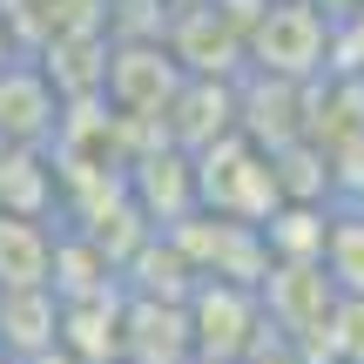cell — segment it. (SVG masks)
<instances>
[{"label":"cell","mask_w":364,"mask_h":364,"mask_svg":"<svg viewBox=\"0 0 364 364\" xmlns=\"http://www.w3.org/2000/svg\"><path fill=\"white\" fill-rule=\"evenodd\" d=\"M189 331H196V358L243 364L257 344H270V317H263L257 284H236V277H196V290H189Z\"/></svg>","instance_id":"6da1fadb"},{"label":"cell","mask_w":364,"mask_h":364,"mask_svg":"<svg viewBox=\"0 0 364 364\" xmlns=\"http://www.w3.org/2000/svg\"><path fill=\"white\" fill-rule=\"evenodd\" d=\"M324 48H331V21L317 0H270L257 14V27L243 34V54L263 68L270 81H304L324 68Z\"/></svg>","instance_id":"7a4b0ae2"},{"label":"cell","mask_w":364,"mask_h":364,"mask_svg":"<svg viewBox=\"0 0 364 364\" xmlns=\"http://www.w3.org/2000/svg\"><path fill=\"white\" fill-rule=\"evenodd\" d=\"M257 297H263V317H270V331H284L290 344L317 338L331 317V304L344 297L338 284H331L324 263H290V257H270V270L257 277Z\"/></svg>","instance_id":"3957f363"},{"label":"cell","mask_w":364,"mask_h":364,"mask_svg":"<svg viewBox=\"0 0 364 364\" xmlns=\"http://www.w3.org/2000/svg\"><path fill=\"white\" fill-rule=\"evenodd\" d=\"M102 95L108 108H122V115H162V108L182 95V61L162 48H149V41H122V48H108V75H102Z\"/></svg>","instance_id":"277c9868"},{"label":"cell","mask_w":364,"mask_h":364,"mask_svg":"<svg viewBox=\"0 0 364 364\" xmlns=\"http://www.w3.org/2000/svg\"><path fill=\"white\" fill-rule=\"evenodd\" d=\"M61 129V88L34 61H0V142H48Z\"/></svg>","instance_id":"5b68a950"},{"label":"cell","mask_w":364,"mask_h":364,"mask_svg":"<svg viewBox=\"0 0 364 364\" xmlns=\"http://www.w3.org/2000/svg\"><path fill=\"white\" fill-rule=\"evenodd\" d=\"M54 277V236L41 230V216L0 209V290H34Z\"/></svg>","instance_id":"8992f818"},{"label":"cell","mask_w":364,"mask_h":364,"mask_svg":"<svg viewBox=\"0 0 364 364\" xmlns=\"http://www.w3.org/2000/svg\"><path fill=\"white\" fill-rule=\"evenodd\" d=\"M317 263L331 270L338 290H364V209L324 223V257H317Z\"/></svg>","instance_id":"52a82bcc"},{"label":"cell","mask_w":364,"mask_h":364,"mask_svg":"<svg viewBox=\"0 0 364 364\" xmlns=\"http://www.w3.org/2000/svg\"><path fill=\"white\" fill-rule=\"evenodd\" d=\"M122 364H129V358H122Z\"/></svg>","instance_id":"ba28073f"}]
</instances>
